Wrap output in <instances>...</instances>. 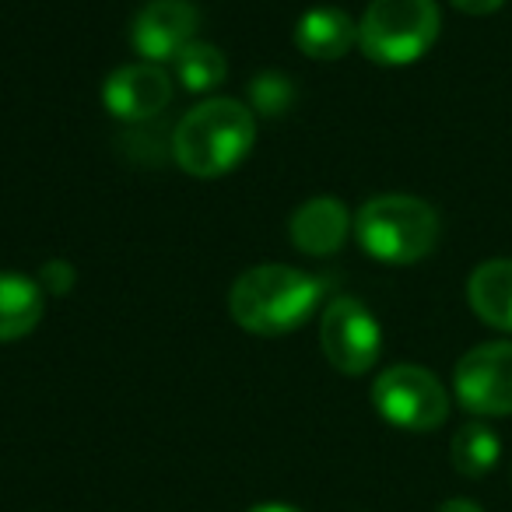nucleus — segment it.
<instances>
[{
    "label": "nucleus",
    "instance_id": "f257e3e1",
    "mask_svg": "<svg viewBox=\"0 0 512 512\" xmlns=\"http://www.w3.org/2000/svg\"><path fill=\"white\" fill-rule=\"evenodd\" d=\"M327 281L288 264H260L239 274L228 292V313L256 337H285L313 320Z\"/></svg>",
    "mask_w": 512,
    "mask_h": 512
},
{
    "label": "nucleus",
    "instance_id": "f03ea898",
    "mask_svg": "<svg viewBox=\"0 0 512 512\" xmlns=\"http://www.w3.org/2000/svg\"><path fill=\"white\" fill-rule=\"evenodd\" d=\"M256 120L239 99H207L179 120L172 134V155L179 169L200 179H214L242 165L253 151Z\"/></svg>",
    "mask_w": 512,
    "mask_h": 512
},
{
    "label": "nucleus",
    "instance_id": "7ed1b4c3",
    "mask_svg": "<svg viewBox=\"0 0 512 512\" xmlns=\"http://www.w3.org/2000/svg\"><path fill=\"white\" fill-rule=\"evenodd\" d=\"M362 249L379 264H418L439 242V214L432 204L407 193H383L362 204L355 218Z\"/></svg>",
    "mask_w": 512,
    "mask_h": 512
},
{
    "label": "nucleus",
    "instance_id": "20e7f679",
    "mask_svg": "<svg viewBox=\"0 0 512 512\" xmlns=\"http://www.w3.org/2000/svg\"><path fill=\"white\" fill-rule=\"evenodd\" d=\"M439 39L435 0H372L358 22V46L372 64L407 67Z\"/></svg>",
    "mask_w": 512,
    "mask_h": 512
},
{
    "label": "nucleus",
    "instance_id": "39448f33",
    "mask_svg": "<svg viewBox=\"0 0 512 512\" xmlns=\"http://www.w3.org/2000/svg\"><path fill=\"white\" fill-rule=\"evenodd\" d=\"M379 418L404 432H432L449 418V393L421 365H390L372 383Z\"/></svg>",
    "mask_w": 512,
    "mask_h": 512
},
{
    "label": "nucleus",
    "instance_id": "423d86ee",
    "mask_svg": "<svg viewBox=\"0 0 512 512\" xmlns=\"http://www.w3.org/2000/svg\"><path fill=\"white\" fill-rule=\"evenodd\" d=\"M320 344L327 362L344 376H362L379 362L383 330L358 299L327 302L320 320Z\"/></svg>",
    "mask_w": 512,
    "mask_h": 512
},
{
    "label": "nucleus",
    "instance_id": "0eeeda50",
    "mask_svg": "<svg viewBox=\"0 0 512 512\" xmlns=\"http://www.w3.org/2000/svg\"><path fill=\"white\" fill-rule=\"evenodd\" d=\"M453 390L470 414L481 418L512 414V341H491L467 351L456 362Z\"/></svg>",
    "mask_w": 512,
    "mask_h": 512
},
{
    "label": "nucleus",
    "instance_id": "6e6552de",
    "mask_svg": "<svg viewBox=\"0 0 512 512\" xmlns=\"http://www.w3.org/2000/svg\"><path fill=\"white\" fill-rule=\"evenodd\" d=\"M197 25L200 11L190 0H148L134 18L130 43L148 64H165L193 43Z\"/></svg>",
    "mask_w": 512,
    "mask_h": 512
},
{
    "label": "nucleus",
    "instance_id": "1a4fd4ad",
    "mask_svg": "<svg viewBox=\"0 0 512 512\" xmlns=\"http://www.w3.org/2000/svg\"><path fill=\"white\" fill-rule=\"evenodd\" d=\"M172 102V78L158 64H127L102 85V106L123 123H148Z\"/></svg>",
    "mask_w": 512,
    "mask_h": 512
},
{
    "label": "nucleus",
    "instance_id": "9d476101",
    "mask_svg": "<svg viewBox=\"0 0 512 512\" xmlns=\"http://www.w3.org/2000/svg\"><path fill=\"white\" fill-rule=\"evenodd\" d=\"M351 228V214L341 200L334 197H313L292 214V225H288V235H292L295 249L309 256H327L337 253L348 239Z\"/></svg>",
    "mask_w": 512,
    "mask_h": 512
},
{
    "label": "nucleus",
    "instance_id": "9b49d317",
    "mask_svg": "<svg viewBox=\"0 0 512 512\" xmlns=\"http://www.w3.org/2000/svg\"><path fill=\"white\" fill-rule=\"evenodd\" d=\"M358 43V25L341 8H313L295 25V46L313 60H341Z\"/></svg>",
    "mask_w": 512,
    "mask_h": 512
},
{
    "label": "nucleus",
    "instance_id": "f8f14e48",
    "mask_svg": "<svg viewBox=\"0 0 512 512\" xmlns=\"http://www.w3.org/2000/svg\"><path fill=\"white\" fill-rule=\"evenodd\" d=\"M467 299L477 320L512 334V260H488L467 281Z\"/></svg>",
    "mask_w": 512,
    "mask_h": 512
},
{
    "label": "nucleus",
    "instance_id": "ddd939ff",
    "mask_svg": "<svg viewBox=\"0 0 512 512\" xmlns=\"http://www.w3.org/2000/svg\"><path fill=\"white\" fill-rule=\"evenodd\" d=\"M43 288L15 271H0V344L22 341L43 320Z\"/></svg>",
    "mask_w": 512,
    "mask_h": 512
},
{
    "label": "nucleus",
    "instance_id": "4468645a",
    "mask_svg": "<svg viewBox=\"0 0 512 512\" xmlns=\"http://www.w3.org/2000/svg\"><path fill=\"white\" fill-rule=\"evenodd\" d=\"M449 456H453V467L463 477H484L488 470H495L498 456H502V442L484 421H470L453 435Z\"/></svg>",
    "mask_w": 512,
    "mask_h": 512
},
{
    "label": "nucleus",
    "instance_id": "2eb2a0df",
    "mask_svg": "<svg viewBox=\"0 0 512 512\" xmlns=\"http://www.w3.org/2000/svg\"><path fill=\"white\" fill-rule=\"evenodd\" d=\"M172 67H176L179 85H183L186 92H197V95L218 88L228 74V64H225V57H221V50H214L211 43H197V39L172 60Z\"/></svg>",
    "mask_w": 512,
    "mask_h": 512
},
{
    "label": "nucleus",
    "instance_id": "dca6fc26",
    "mask_svg": "<svg viewBox=\"0 0 512 512\" xmlns=\"http://www.w3.org/2000/svg\"><path fill=\"white\" fill-rule=\"evenodd\" d=\"M253 106L267 116L285 113V109L292 106V85H288L285 74H264V78H256L253 81Z\"/></svg>",
    "mask_w": 512,
    "mask_h": 512
},
{
    "label": "nucleus",
    "instance_id": "f3484780",
    "mask_svg": "<svg viewBox=\"0 0 512 512\" xmlns=\"http://www.w3.org/2000/svg\"><path fill=\"white\" fill-rule=\"evenodd\" d=\"M43 278H46V285H50L53 292H67V288H71L74 271H71L67 264H46Z\"/></svg>",
    "mask_w": 512,
    "mask_h": 512
},
{
    "label": "nucleus",
    "instance_id": "a211bd4d",
    "mask_svg": "<svg viewBox=\"0 0 512 512\" xmlns=\"http://www.w3.org/2000/svg\"><path fill=\"white\" fill-rule=\"evenodd\" d=\"M449 4L463 15H491V11L502 8L505 0H449Z\"/></svg>",
    "mask_w": 512,
    "mask_h": 512
},
{
    "label": "nucleus",
    "instance_id": "6ab92c4d",
    "mask_svg": "<svg viewBox=\"0 0 512 512\" xmlns=\"http://www.w3.org/2000/svg\"><path fill=\"white\" fill-rule=\"evenodd\" d=\"M439 512H484L477 502H470V498H449V502L439 505Z\"/></svg>",
    "mask_w": 512,
    "mask_h": 512
},
{
    "label": "nucleus",
    "instance_id": "aec40b11",
    "mask_svg": "<svg viewBox=\"0 0 512 512\" xmlns=\"http://www.w3.org/2000/svg\"><path fill=\"white\" fill-rule=\"evenodd\" d=\"M249 512H299L295 505H281V502H264V505H253Z\"/></svg>",
    "mask_w": 512,
    "mask_h": 512
}]
</instances>
